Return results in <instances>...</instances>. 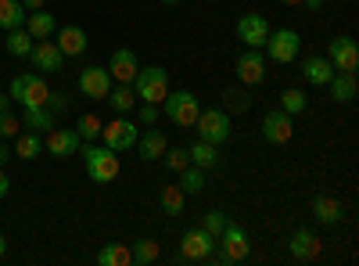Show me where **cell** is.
<instances>
[{"label":"cell","mask_w":359,"mask_h":266,"mask_svg":"<svg viewBox=\"0 0 359 266\" xmlns=\"http://www.w3.org/2000/svg\"><path fill=\"white\" fill-rule=\"evenodd\" d=\"M313 216H316L320 223H327V227H334V223L345 220V209H341V201H338V198H331V194H316V198H313Z\"/></svg>","instance_id":"obj_22"},{"label":"cell","mask_w":359,"mask_h":266,"mask_svg":"<svg viewBox=\"0 0 359 266\" xmlns=\"http://www.w3.org/2000/svg\"><path fill=\"white\" fill-rule=\"evenodd\" d=\"M137 54L130 51V47H118L115 54H111V62H108V72H111V79L115 83H133V76H137Z\"/></svg>","instance_id":"obj_17"},{"label":"cell","mask_w":359,"mask_h":266,"mask_svg":"<svg viewBox=\"0 0 359 266\" xmlns=\"http://www.w3.org/2000/svg\"><path fill=\"white\" fill-rule=\"evenodd\" d=\"M162 4H180V0H162Z\"/></svg>","instance_id":"obj_49"},{"label":"cell","mask_w":359,"mask_h":266,"mask_svg":"<svg viewBox=\"0 0 359 266\" xmlns=\"http://www.w3.org/2000/svg\"><path fill=\"white\" fill-rule=\"evenodd\" d=\"M101 126H104V123L97 119V115L86 112V115H79V130H76V133H79V140H97V137H101Z\"/></svg>","instance_id":"obj_37"},{"label":"cell","mask_w":359,"mask_h":266,"mask_svg":"<svg viewBox=\"0 0 359 266\" xmlns=\"http://www.w3.org/2000/svg\"><path fill=\"white\" fill-rule=\"evenodd\" d=\"M79 144H83V140H79V133L62 126V130H50V133H47L43 152H50L54 159H69V155H76V152H79Z\"/></svg>","instance_id":"obj_16"},{"label":"cell","mask_w":359,"mask_h":266,"mask_svg":"<svg viewBox=\"0 0 359 266\" xmlns=\"http://www.w3.org/2000/svg\"><path fill=\"white\" fill-rule=\"evenodd\" d=\"M187 159H191V166H198V169H212V166H219V144H208V140H194L191 147H187Z\"/></svg>","instance_id":"obj_23"},{"label":"cell","mask_w":359,"mask_h":266,"mask_svg":"<svg viewBox=\"0 0 359 266\" xmlns=\"http://www.w3.org/2000/svg\"><path fill=\"white\" fill-rule=\"evenodd\" d=\"M327 62L334 65V72H355L359 69V44L352 36H334L327 47Z\"/></svg>","instance_id":"obj_12"},{"label":"cell","mask_w":359,"mask_h":266,"mask_svg":"<svg viewBox=\"0 0 359 266\" xmlns=\"http://www.w3.org/2000/svg\"><path fill=\"white\" fill-rule=\"evenodd\" d=\"M22 8H25V11H40L43 0H22Z\"/></svg>","instance_id":"obj_44"},{"label":"cell","mask_w":359,"mask_h":266,"mask_svg":"<svg viewBox=\"0 0 359 266\" xmlns=\"http://www.w3.org/2000/svg\"><path fill=\"white\" fill-rule=\"evenodd\" d=\"M180 187H184V194H201L205 191V169L198 166H187V169H180Z\"/></svg>","instance_id":"obj_33"},{"label":"cell","mask_w":359,"mask_h":266,"mask_svg":"<svg viewBox=\"0 0 359 266\" xmlns=\"http://www.w3.org/2000/svg\"><path fill=\"white\" fill-rule=\"evenodd\" d=\"M266 58L269 62H277V65H287L298 58V51H302V40H298L294 29H269V36H266Z\"/></svg>","instance_id":"obj_6"},{"label":"cell","mask_w":359,"mask_h":266,"mask_svg":"<svg viewBox=\"0 0 359 266\" xmlns=\"http://www.w3.org/2000/svg\"><path fill=\"white\" fill-rule=\"evenodd\" d=\"M184 187H180V184H165L162 187V194H158V205H162V213L165 216H180V213H184Z\"/></svg>","instance_id":"obj_29"},{"label":"cell","mask_w":359,"mask_h":266,"mask_svg":"<svg viewBox=\"0 0 359 266\" xmlns=\"http://www.w3.org/2000/svg\"><path fill=\"white\" fill-rule=\"evenodd\" d=\"M194 130L208 144H226L230 140V112L226 108H201L194 119Z\"/></svg>","instance_id":"obj_5"},{"label":"cell","mask_w":359,"mask_h":266,"mask_svg":"<svg viewBox=\"0 0 359 266\" xmlns=\"http://www.w3.org/2000/svg\"><path fill=\"white\" fill-rule=\"evenodd\" d=\"M133 83H137V98H140L144 105H162V101H165V94H169V72H165V69H158V65L137 69Z\"/></svg>","instance_id":"obj_4"},{"label":"cell","mask_w":359,"mask_h":266,"mask_svg":"<svg viewBox=\"0 0 359 266\" xmlns=\"http://www.w3.org/2000/svg\"><path fill=\"white\" fill-rule=\"evenodd\" d=\"M302 76H306L313 86H327V83H331V76H334V65L327 62V58L313 54V58H306V62H302Z\"/></svg>","instance_id":"obj_24"},{"label":"cell","mask_w":359,"mask_h":266,"mask_svg":"<svg viewBox=\"0 0 359 266\" xmlns=\"http://www.w3.org/2000/svg\"><path fill=\"white\" fill-rule=\"evenodd\" d=\"M287 252H291V259H298V262H309V259L320 255V238H316L313 230H294L291 241H287Z\"/></svg>","instance_id":"obj_19"},{"label":"cell","mask_w":359,"mask_h":266,"mask_svg":"<svg viewBox=\"0 0 359 266\" xmlns=\"http://www.w3.org/2000/svg\"><path fill=\"white\" fill-rule=\"evenodd\" d=\"M22 133V119H15L11 112H0V140H11Z\"/></svg>","instance_id":"obj_39"},{"label":"cell","mask_w":359,"mask_h":266,"mask_svg":"<svg viewBox=\"0 0 359 266\" xmlns=\"http://www.w3.org/2000/svg\"><path fill=\"white\" fill-rule=\"evenodd\" d=\"M327 91H331V98L334 101H341V105H348V101H355V72H334L331 76V83H327Z\"/></svg>","instance_id":"obj_26"},{"label":"cell","mask_w":359,"mask_h":266,"mask_svg":"<svg viewBox=\"0 0 359 266\" xmlns=\"http://www.w3.org/2000/svg\"><path fill=\"white\" fill-rule=\"evenodd\" d=\"M223 108H226V112H248V108H252L248 91H241V86H233V91H223Z\"/></svg>","instance_id":"obj_35"},{"label":"cell","mask_w":359,"mask_h":266,"mask_svg":"<svg viewBox=\"0 0 359 266\" xmlns=\"http://www.w3.org/2000/svg\"><path fill=\"white\" fill-rule=\"evenodd\" d=\"M25 33L33 36V40H50L54 33H57V22H54V15L50 11H29L25 15Z\"/></svg>","instance_id":"obj_20"},{"label":"cell","mask_w":359,"mask_h":266,"mask_svg":"<svg viewBox=\"0 0 359 266\" xmlns=\"http://www.w3.org/2000/svg\"><path fill=\"white\" fill-rule=\"evenodd\" d=\"M22 119H25V126H33L40 133V130H50L54 126V112L50 108H33V112H22Z\"/></svg>","instance_id":"obj_36"},{"label":"cell","mask_w":359,"mask_h":266,"mask_svg":"<svg viewBox=\"0 0 359 266\" xmlns=\"http://www.w3.org/2000/svg\"><path fill=\"white\" fill-rule=\"evenodd\" d=\"M162 105H165V115H169L176 126H194L198 112H201V101L191 91H169Z\"/></svg>","instance_id":"obj_7"},{"label":"cell","mask_w":359,"mask_h":266,"mask_svg":"<svg viewBox=\"0 0 359 266\" xmlns=\"http://www.w3.org/2000/svg\"><path fill=\"white\" fill-rule=\"evenodd\" d=\"M219 252H212L205 262H219V266H233V262H245L252 255V238H248V230L245 227H237V223H226V230L219 234Z\"/></svg>","instance_id":"obj_2"},{"label":"cell","mask_w":359,"mask_h":266,"mask_svg":"<svg viewBox=\"0 0 359 266\" xmlns=\"http://www.w3.org/2000/svg\"><path fill=\"white\" fill-rule=\"evenodd\" d=\"M140 123L144 126H155L158 123V105H140Z\"/></svg>","instance_id":"obj_41"},{"label":"cell","mask_w":359,"mask_h":266,"mask_svg":"<svg viewBox=\"0 0 359 266\" xmlns=\"http://www.w3.org/2000/svg\"><path fill=\"white\" fill-rule=\"evenodd\" d=\"M306 91H298V86H287V91L280 94V108L287 112V115H298V112H306Z\"/></svg>","instance_id":"obj_34"},{"label":"cell","mask_w":359,"mask_h":266,"mask_svg":"<svg viewBox=\"0 0 359 266\" xmlns=\"http://www.w3.org/2000/svg\"><path fill=\"white\" fill-rule=\"evenodd\" d=\"M40 152H43V140H40L36 130H29V133H18V137H15V155H18V159H36Z\"/></svg>","instance_id":"obj_32"},{"label":"cell","mask_w":359,"mask_h":266,"mask_svg":"<svg viewBox=\"0 0 359 266\" xmlns=\"http://www.w3.org/2000/svg\"><path fill=\"white\" fill-rule=\"evenodd\" d=\"M280 4H302V0H280Z\"/></svg>","instance_id":"obj_48"},{"label":"cell","mask_w":359,"mask_h":266,"mask_svg":"<svg viewBox=\"0 0 359 266\" xmlns=\"http://www.w3.org/2000/svg\"><path fill=\"white\" fill-rule=\"evenodd\" d=\"M212 248H216V238L205 227H191L180 238V259H187V262H205L212 255Z\"/></svg>","instance_id":"obj_8"},{"label":"cell","mask_w":359,"mask_h":266,"mask_svg":"<svg viewBox=\"0 0 359 266\" xmlns=\"http://www.w3.org/2000/svg\"><path fill=\"white\" fill-rule=\"evenodd\" d=\"M101 140L111 152H130V147H137V123L126 119V115H118V119L101 126Z\"/></svg>","instance_id":"obj_9"},{"label":"cell","mask_w":359,"mask_h":266,"mask_svg":"<svg viewBox=\"0 0 359 266\" xmlns=\"http://www.w3.org/2000/svg\"><path fill=\"white\" fill-rule=\"evenodd\" d=\"M11 101L22 105V112H33V108H47L50 101V86L40 72H22L11 79V91H8Z\"/></svg>","instance_id":"obj_1"},{"label":"cell","mask_w":359,"mask_h":266,"mask_svg":"<svg viewBox=\"0 0 359 266\" xmlns=\"http://www.w3.org/2000/svg\"><path fill=\"white\" fill-rule=\"evenodd\" d=\"M8 252V241H4V234H0V255H4Z\"/></svg>","instance_id":"obj_47"},{"label":"cell","mask_w":359,"mask_h":266,"mask_svg":"<svg viewBox=\"0 0 359 266\" xmlns=\"http://www.w3.org/2000/svg\"><path fill=\"white\" fill-rule=\"evenodd\" d=\"M111 91V72L104 65H90L79 72V94L83 98H94V101H104Z\"/></svg>","instance_id":"obj_13"},{"label":"cell","mask_w":359,"mask_h":266,"mask_svg":"<svg viewBox=\"0 0 359 266\" xmlns=\"http://www.w3.org/2000/svg\"><path fill=\"white\" fill-rule=\"evenodd\" d=\"M226 223H230V220H226L223 213H205V223H201V227H205V230H208V234H212V238L219 241V234L226 230Z\"/></svg>","instance_id":"obj_40"},{"label":"cell","mask_w":359,"mask_h":266,"mask_svg":"<svg viewBox=\"0 0 359 266\" xmlns=\"http://www.w3.org/2000/svg\"><path fill=\"white\" fill-rule=\"evenodd\" d=\"M104 101H108V108H111V112H118V115H130V112L137 108V94H133V83H118V86H111Z\"/></svg>","instance_id":"obj_25"},{"label":"cell","mask_w":359,"mask_h":266,"mask_svg":"<svg viewBox=\"0 0 359 266\" xmlns=\"http://www.w3.org/2000/svg\"><path fill=\"white\" fill-rule=\"evenodd\" d=\"M54 36H57L54 44L62 47L65 58H79V54H86V47H90V40H86V33H83L79 25H62Z\"/></svg>","instance_id":"obj_18"},{"label":"cell","mask_w":359,"mask_h":266,"mask_svg":"<svg viewBox=\"0 0 359 266\" xmlns=\"http://www.w3.org/2000/svg\"><path fill=\"white\" fill-rule=\"evenodd\" d=\"M302 4H306L309 11H320V8H323V0H302Z\"/></svg>","instance_id":"obj_45"},{"label":"cell","mask_w":359,"mask_h":266,"mask_svg":"<svg viewBox=\"0 0 359 266\" xmlns=\"http://www.w3.org/2000/svg\"><path fill=\"white\" fill-rule=\"evenodd\" d=\"M165 169H172V173H180V169H187L191 166V159H187V147H165Z\"/></svg>","instance_id":"obj_38"},{"label":"cell","mask_w":359,"mask_h":266,"mask_svg":"<svg viewBox=\"0 0 359 266\" xmlns=\"http://www.w3.org/2000/svg\"><path fill=\"white\" fill-rule=\"evenodd\" d=\"M233 72H237V79H241L245 86H259L266 79V54H262V47H248L233 62Z\"/></svg>","instance_id":"obj_11"},{"label":"cell","mask_w":359,"mask_h":266,"mask_svg":"<svg viewBox=\"0 0 359 266\" xmlns=\"http://www.w3.org/2000/svg\"><path fill=\"white\" fill-rule=\"evenodd\" d=\"M25 8H22V0H0V29L4 33H11V29L25 25Z\"/></svg>","instance_id":"obj_27"},{"label":"cell","mask_w":359,"mask_h":266,"mask_svg":"<svg viewBox=\"0 0 359 266\" xmlns=\"http://www.w3.org/2000/svg\"><path fill=\"white\" fill-rule=\"evenodd\" d=\"M11 159V147H8V140H0V166H4Z\"/></svg>","instance_id":"obj_43"},{"label":"cell","mask_w":359,"mask_h":266,"mask_svg":"<svg viewBox=\"0 0 359 266\" xmlns=\"http://www.w3.org/2000/svg\"><path fill=\"white\" fill-rule=\"evenodd\" d=\"M269 36V22L262 15H245L237 18V40H241L245 47H262Z\"/></svg>","instance_id":"obj_15"},{"label":"cell","mask_w":359,"mask_h":266,"mask_svg":"<svg viewBox=\"0 0 359 266\" xmlns=\"http://www.w3.org/2000/svg\"><path fill=\"white\" fill-rule=\"evenodd\" d=\"M130 252H133V262H137V266H151V262H158V255H162V248H158L155 238H137V241L130 245Z\"/></svg>","instance_id":"obj_30"},{"label":"cell","mask_w":359,"mask_h":266,"mask_svg":"<svg viewBox=\"0 0 359 266\" xmlns=\"http://www.w3.org/2000/svg\"><path fill=\"white\" fill-rule=\"evenodd\" d=\"M11 191V180H8V173H4V166H0V198H4Z\"/></svg>","instance_id":"obj_42"},{"label":"cell","mask_w":359,"mask_h":266,"mask_svg":"<svg viewBox=\"0 0 359 266\" xmlns=\"http://www.w3.org/2000/svg\"><path fill=\"white\" fill-rule=\"evenodd\" d=\"M294 137V115H287L284 108H273L262 115V140L266 144H287Z\"/></svg>","instance_id":"obj_10"},{"label":"cell","mask_w":359,"mask_h":266,"mask_svg":"<svg viewBox=\"0 0 359 266\" xmlns=\"http://www.w3.org/2000/svg\"><path fill=\"white\" fill-rule=\"evenodd\" d=\"M165 147H169V140H165V133H162V130H155V126L137 140V152H140V159H144V162H158V159L165 155Z\"/></svg>","instance_id":"obj_21"},{"label":"cell","mask_w":359,"mask_h":266,"mask_svg":"<svg viewBox=\"0 0 359 266\" xmlns=\"http://www.w3.org/2000/svg\"><path fill=\"white\" fill-rule=\"evenodd\" d=\"M29 58H33V65L40 72H62V65H65V54H62V47H57L54 40H36Z\"/></svg>","instance_id":"obj_14"},{"label":"cell","mask_w":359,"mask_h":266,"mask_svg":"<svg viewBox=\"0 0 359 266\" xmlns=\"http://www.w3.org/2000/svg\"><path fill=\"white\" fill-rule=\"evenodd\" d=\"M33 44H36V40L25 33V25H18V29H11V33H8L4 51H8L11 58H29V54H33Z\"/></svg>","instance_id":"obj_28"},{"label":"cell","mask_w":359,"mask_h":266,"mask_svg":"<svg viewBox=\"0 0 359 266\" xmlns=\"http://www.w3.org/2000/svg\"><path fill=\"white\" fill-rule=\"evenodd\" d=\"M97 262L101 266H133V252H130V245H104L97 252Z\"/></svg>","instance_id":"obj_31"},{"label":"cell","mask_w":359,"mask_h":266,"mask_svg":"<svg viewBox=\"0 0 359 266\" xmlns=\"http://www.w3.org/2000/svg\"><path fill=\"white\" fill-rule=\"evenodd\" d=\"M83 162H86V173H90V180H97V184H111L115 176H118V152H111V147H94V144H79V152Z\"/></svg>","instance_id":"obj_3"},{"label":"cell","mask_w":359,"mask_h":266,"mask_svg":"<svg viewBox=\"0 0 359 266\" xmlns=\"http://www.w3.org/2000/svg\"><path fill=\"white\" fill-rule=\"evenodd\" d=\"M8 105H11V98H8V94H0V112H8Z\"/></svg>","instance_id":"obj_46"}]
</instances>
